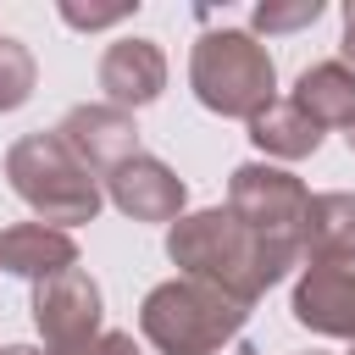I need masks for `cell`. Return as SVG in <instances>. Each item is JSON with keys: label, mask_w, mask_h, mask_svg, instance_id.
I'll use <instances>...</instances> for the list:
<instances>
[{"label": "cell", "mask_w": 355, "mask_h": 355, "mask_svg": "<svg viewBox=\"0 0 355 355\" xmlns=\"http://www.w3.org/2000/svg\"><path fill=\"white\" fill-rule=\"evenodd\" d=\"M33 327L44 338L39 355H94V344L105 333L100 283L83 266H67V272L33 283Z\"/></svg>", "instance_id": "cell-5"}, {"label": "cell", "mask_w": 355, "mask_h": 355, "mask_svg": "<svg viewBox=\"0 0 355 355\" xmlns=\"http://www.w3.org/2000/svg\"><path fill=\"white\" fill-rule=\"evenodd\" d=\"M338 50H344V67L355 72V0H344V44Z\"/></svg>", "instance_id": "cell-19"}, {"label": "cell", "mask_w": 355, "mask_h": 355, "mask_svg": "<svg viewBox=\"0 0 355 355\" xmlns=\"http://www.w3.org/2000/svg\"><path fill=\"white\" fill-rule=\"evenodd\" d=\"M139 11V0H116V6H83V0H61V22L78 28V33H94V28H111V22H128Z\"/></svg>", "instance_id": "cell-17"}, {"label": "cell", "mask_w": 355, "mask_h": 355, "mask_svg": "<svg viewBox=\"0 0 355 355\" xmlns=\"http://www.w3.org/2000/svg\"><path fill=\"white\" fill-rule=\"evenodd\" d=\"M349 355H355V349H349Z\"/></svg>", "instance_id": "cell-24"}, {"label": "cell", "mask_w": 355, "mask_h": 355, "mask_svg": "<svg viewBox=\"0 0 355 355\" xmlns=\"http://www.w3.org/2000/svg\"><path fill=\"white\" fill-rule=\"evenodd\" d=\"M166 255H172V266H183V277H200V283L222 288L244 311L305 261L300 244H283V239H266V233L244 227L227 205L178 216L166 227Z\"/></svg>", "instance_id": "cell-1"}, {"label": "cell", "mask_w": 355, "mask_h": 355, "mask_svg": "<svg viewBox=\"0 0 355 355\" xmlns=\"http://www.w3.org/2000/svg\"><path fill=\"white\" fill-rule=\"evenodd\" d=\"M94 355H144V349L133 344V333H100V344H94Z\"/></svg>", "instance_id": "cell-18"}, {"label": "cell", "mask_w": 355, "mask_h": 355, "mask_svg": "<svg viewBox=\"0 0 355 355\" xmlns=\"http://www.w3.org/2000/svg\"><path fill=\"white\" fill-rule=\"evenodd\" d=\"M67 266H78V244H72V233L44 227V222L0 227V272L28 277V283H44V277H55V272H67Z\"/></svg>", "instance_id": "cell-11"}, {"label": "cell", "mask_w": 355, "mask_h": 355, "mask_svg": "<svg viewBox=\"0 0 355 355\" xmlns=\"http://www.w3.org/2000/svg\"><path fill=\"white\" fill-rule=\"evenodd\" d=\"M105 200L133 222H178L183 205H189V189L161 155L139 150V155H128L122 166L105 172Z\"/></svg>", "instance_id": "cell-8"}, {"label": "cell", "mask_w": 355, "mask_h": 355, "mask_svg": "<svg viewBox=\"0 0 355 355\" xmlns=\"http://www.w3.org/2000/svg\"><path fill=\"white\" fill-rule=\"evenodd\" d=\"M6 178H11V194L44 222V227H78V222H94L100 205H105V189L100 178L61 144V133H22L11 150H6Z\"/></svg>", "instance_id": "cell-2"}, {"label": "cell", "mask_w": 355, "mask_h": 355, "mask_svg": "<svg viewBox=\"0 0 355 355\" xmlns=\"http://www.w3.org/2000/svg\"><path fill=\"white\" fill-rule=\"evenodd\" d=\"M61 144L100 178L111 166H122L128 155H139V128H133V111H116V105H72L61 116Z\"/></svg>", "instance_id": "cell-9"}, {"label": "cell", "mask_w": 355, "mask_h": 355, "mask_svg": "<svg viewBox=\"0 0 355 355\" xmlns=\"http://www.w3.org/2000/svg\"><path fill=\"white\" fill-rule=\"evenodd\" d=\"M227 211H233L244 227L305 250L311 189H305L294 172H283V166H272V161H244V166H233V178H227Z\"/></svg>", "instance_id": "cell-6"}, {"label": "cell", "mask_w": 355, "mask_h": 355, "mask_svg": "<svg viewBox=\"0 0 355 355\" xmlns=\"http://www.w3.org/2000/svg\"><path fill=\"white\" fill-rule=\"evenodd\" d=\"M100 89H105V105L116 111H139V105H155L161 89H166V55L155 39H116L105 44L100 55Z\"/></svg>", "instance_id": "cell-10"}, {"label": "cell", "mask_w": 355, "mask_h": 355, "mask_svg": "<svg viewBox=\"0 0 355 355\" xmlns=\"http://www.w3.org/2000/svg\"><path fill=\"white\" fill-rule=\"evenodd\" d=\"M233 355H255V349H250V344H239V349H233Z\"/></svg>", "instance_id": "cell-21"}, {"label": "cell", "mask_w": 355, "mask_h": 355, "mask_svg": "<svg viewBox=\"0 0 355 355\" xmlns=\"http://www.w3.org/2000/svg\"><path fill=\"white\" fill-rule=\"evenodd\" d=\"M311 255L355 261V194H344V189L311 194V211H305V261Z\"/></svg>", "instance_id": "cell-14"}, {"label": "cell", "mask_w": 355, "mask_h": 355, "mask_svg": "<svg viewBox=\"0 0 355 355\" xmlns=\"http://www.w3.org/2000/svg\"><path fill=\"white\" fill-rule=\"evenodd\" d=\"M344 139H349V150H355V128H344Z\"/></svg>", "instance_id": "cell-22"}, {"label": "cell", "mask_w": 355, "mask_h": 355, "mask_svg": "<svg viewBox=\"0 0 355 355\" xmlns=\"http://www.w3.org/2000/svg\"><path fill=\"white\" fill-rule=\"evenodd\" d=\"M316 17H322V0H288V6H277V0H261V6L250 11L255 33H294V28H311Z\"/></svg>", "instance_id": "cell-16"}, {"label": "cell", "mask_w": 355, "mask_h": 355, "mask_svg": "<svg viewBox=\"0 0 355 355\" xmlns=\"http://www.w3.org/2000/svg\"><path fill=\"white\" fill-rule=\"evenodd\" d=\"M244 305L227 300L222 288L200 283V277H166L144 294L139 305V333L161 349V355H216L222 344L239 338L244 327Z\"/></svg>", "instance_id": "cell-4"}, {"label": "cell", "mask_w": 355, "mask_h": 355, "mask_svg": "<svg viewBox=\"0 0 355 355\" xmlns=\"http://www.w3.org/2000/svg\"><path fill=\"white\" fill-rule=\"evenodd\" d=\"M305 355H322V349H305Z\"/></svg>", "instance_id": "cell-23"}, {"label": "cell", "mask_w": 355, "mask_h": 355, "mask_svg": "<svg viewBox=\"0 0 355 355\" xmlns=\"http://www.w3.org/2000/svg\"><path fill=\"white\" fill-rule=\"evenodd\" d=\"M33 83H39V61L22 39L0 33V111H17L33 100Z\"/></svg>", "instance_id": "cell-15"}, {"label": "cell", "mask_w": 355, "mask_h": 355, "mask_svg": "<svg viewBox=\"0 0 355 355\" xmlns=\"http://www.w3.org/2000/svg\"><path fill=\"white\" fill-rule=\"evenodd\" d=\"M250 144L272 161H305L322 150V128L294 100H272L261 116H250Z\"/></svg>", "instance_id": "cell-13"}, {"label": "cell", "mask_w": 355, "mask_h": 355, "mask_svg": "<svg viewBox=\"0 0 355 355\" xmlns=\"http://www.w3.org/2000/svg\"><path fill=\"white\" fill-rule=\"evenodd\" d=\"M322 133L327 128H355V72L344 61H316L294 78V94H288Z\"/></svg>", "instance_id": "cell-12"}, {"label": "cell", "mask_w": 355, "mask_h": 355, "mask_svg": "<svg viewBox=\"0 0 355 355\" xmlns=\"http://www.w3.org/2000/svg\"><path fill=\"white\" fill-rule=\"evenodd\" d=\"M0 355H39V349H33V344H6Z\"/></svg>", "instance_id": "cell-20"}, {"label": "cell", "mask_w": 355, "mask_h": 355, "mask_svg": "<svg viewBox=\"0 0 355 355\" xmlns=\"http://www.w3.org/2000/svg\"><path fill=\"white\" fill-rule=\"evenodd\" d=\"M288 311H294L300 327L355 344V261H327V255L300 261Z\"/></svg>", "instance_id": "cell-7"}, {"label": "cell", "mask_w": 355, "mask_h": 355, "mask_svg": "<svg viewBox=\"0 0 355 355\" xmlns=\"http://www.w3.org/2000/svg\"><path fill=\"white\" fill-rule=\"evenodd\" d=\"M189 89H194V100L205 111L250 122L277 100V67H272V55H266V44L255 33L211 28L189 50Z\"/></svg>", "instance_id": "cell-3"}]
</instances>
